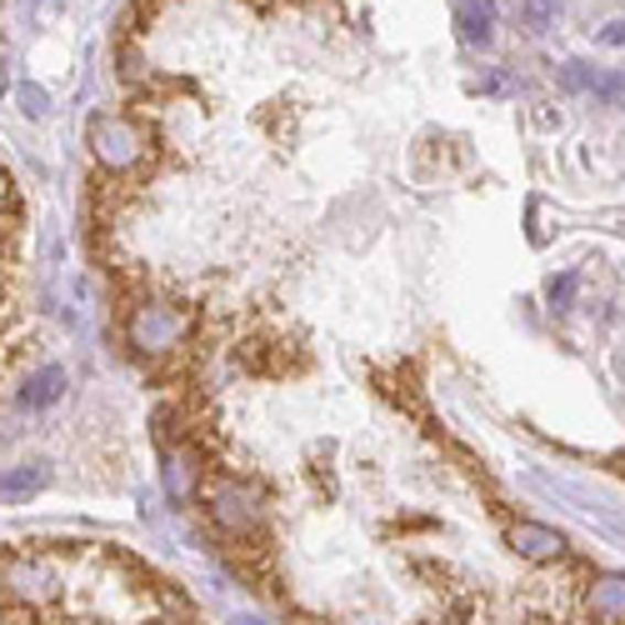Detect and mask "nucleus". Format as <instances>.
<instances>
[{
  "label": "nucleus",
  "mask_w": 625,
  "mask_h": 625,
  "mask_svg": "<svg viewBox=\"0 0 625 625\" xmlns=\"http://www.w3.org/2000/svg\"><path fill=\"white\" fill-rule=\"evenodd\" d=\"M195 315L185 311V305H171V301H146L130 311L126 321V335L130 345L141 351V356H165V351H175V345L191 335Z\"/></svg>",
  "instance_id": "f257e3e1"
},
{
  "label": "nucleus",
  "mask_w": 625,
  "mask_h": 625,
  "mask_svg": "<svg viewBox=\"0 0 625 625\" xmlns=\"http://www.w3.org/2000/svg\"><path fill=\"white\" fill-rule=\"evenodd\" d=\"M90 151L110 171H130L146 161V130L126 116H96L90 120Z\"/></svg>",
  "instance_id": "f03ea898"
},
{
  "label": "nucleus",
  "mask_w": 625,
  "mask_h": 625,
  "mask_svg": "<svg viewBox=\"0 0 625 625\" xmlns=\"http://www.w3.org/2000/svg\"><path fill=\"white\" fill-rule=\"evenodd\" d=\"M211 516H216L220 530L240 536V530H250L260 520V506L240 481H226V485H216V496H211Z\"/></svg>",
  "instance_id": "7ed1b4c3"
},
{
  "label": "nucleus",
  "mask_w": 625,
  "mask_h": 625,
  "mask_svg": "<svg viewBox=\"0 0 625 625\" xmlns=\"http://www.w3.org/2000/svg\"><path fill=\"white\" fill-rule=\"evenodd\" d=\"M6 591H11L15 601L41 605V601H51V595L61 591V575H55L45 561H11L6 565Z\"/></svg>",
  "instance_id": "20e7f679"
},
{
  "label": "nucleus",
  "mask_w": 625,
  "mask_h": 625,
  "mask_svg": "<svg viewBox=\"0 0 625 625\" xmlns=\"http://www.w3.org/2000/svg\"><path fill=\"white\" fill-rule=\"evenodd\" d=\"M510 546H516L520 556H530V561H556V556H565V536L536 526V520H520V526L510 530Z\"/></svg>",
  "instance_id": "39448f33"
},
{
  "label": "nucleus",
  "mask_w": 625,
  "mask_h": 625,
  "mask_svg": "<svg viewBox=\"0 0 625 625\" xmlns=\"http://www.w3.org/2000/svg\"><path fill=\"white\" fill-rule=\"evenodd\" d=\"M61 396H65V370L61 366H45L41 376L31 380V386L15 390V406H21V410H45V406H55Z\"/></svg>",
  "instance_id": "423d86ee"
},
{
  "label": "nucleus",
  "mask_w": 625,
  "mask_h": 625,
  "mask_svg": "<svg viewBox=\"0 0 625 625\" xmlns=\"http://www.w3.org/2000/svg\"><path fill=\"white\" fill-rule=\"evenodd\" d=\"M45 485V465H15L0 475V500H31Z\"/></svg>",
  "instance_id": "0eeeda50"
},
{
  "label": "nucleus",
  "mask_w": 625,
  "mask_h": 625,
  "mask_svg": "<svg viewBox=\"0 0 625 625\" xmlns=\"http://www.w3.org/2000/svg\"><path fill=\"white\" fill-rule=\"evenodd\" d=\"M491 0H461V35L465 41H491Z\"/></svg>",
  "instance_id": "6e6552de"
},
{
  "label": "nucleus",
  "mask_w": 625,
  "mask_h": 625,
  "mask_svg": "<svg viewBox=\"0 0 625 625\" xmlns=\"http://www.w3.org/2000/svg\"><path fill=\"white\" fill-rule=\"evenodd\" d=\"M591 601H595V611L601 615H611V621H625V581H601L591 591Z\"/></svg>",
  "instance_id": "1a4fd4ad"
},
{
  "label": "nucleus",
  "mask_w": 625,
  "mask_h": 625,
  "mask_svg": "<svg viewBox=\"0 0 625 625\" xmlns=\"http://www.w3.org/2000/svg\"><path fill=\"white\" fill-rule=\"evenodd\" d=\"M165 485H171V496H191V461L185 455L165 461Z\"/></svg>",
  "instance_id": "9d476101"
},
{
  "label": "nucleus",
  "mask_w": 625,
  "mask_h": 625,
  "mask_svg": "<svg viewBox=\"0 0 625 625\" xmlns=\"http://www.w3.org/2000/svg\"><path fill=\"white\" fill-rule=\"evenodd\" d=\"M520 11H526L530 31H546V25L556 21V0H520Z\"/></svg>",
  "instance_id": "9b49d317"
},
{
  "label": "nucleus",
  "mask_w": 625,
  "mask_h": 625,
  "mask_svg": "<svg viewBox=\"0 0 625 625\" xmlns=\"http://www.w3.org/2000/svg\"><path fill=\"white\" fill-rule=\"evenodd\" d=\"M21 100H25V116H45V90L25 86V90H21Z\"/></svg>",
  "instance_id": "f8f14e48"
},
{
  "label": "nucleus",
  "mask_w": 625,
  "mask_h": 625,
  "mask_svg": "<svg viewBox=\"0 0 625 625\" xmlns=\"http://www.w3.org/2000/svg\"><path fill=\"white\" fill-rule=\"evenodd\" d=\"M595 96H605V100L625 96V76H605V80H595Z\"/></svg>",
  "instance_id": "ddd939ff"
},
{
  "label": "nucleus",
  "mask_w": 625,
  "mask_h": 625,
  "mask_svg": "<svg viewBox=\"0 0 625 625\" xmlns=\"http://www.w3.org/2000/svg\"><path fill=\"white\" fill-rule=\"evenodd\" d=\"M571 291H575V276H565V281H550V301H556V305L571 301Z\"/></svg>",
  "instance_id": "4468645a"
},
{
  "label": "nucleus",
  "mask_w": 625,
  "mask_h": 625,
  "mask_svg": "<svg viewBox=\"0 0 625 625\" xmlns=\"http://www.w3.org/2000/svg\"><path fill=\"white\" fill-rule=\"evenodd\" d=\"M601 41H605V45H625V21L605 25V31H601Z\"/></svg>",
  "instance_id": "2eb2a0df"
}]
</instances>
